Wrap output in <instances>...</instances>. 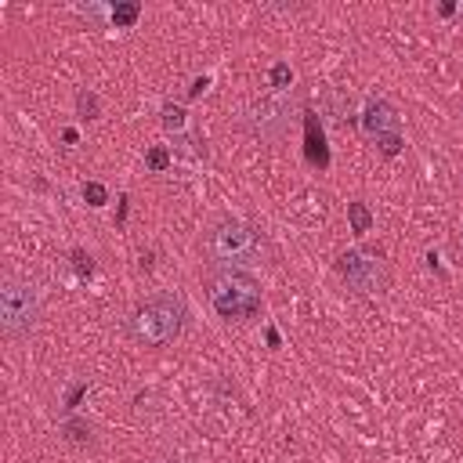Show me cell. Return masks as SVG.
I'll return each instance as SVG.
<instances>
[{"label": "cell", "mask_w": 463, "mask_h": 463, "mask_svg": "<svg viewBox=\"0 0 463 463\" xmlns=\"http://www.w3.org/2000/svg\"><path fill=\"white\" fill-rule=\"evenodd\" d=\"M206 300L213 307V315L225 319V322H246L261 312L264 293L261 283L254 279L250 271H239V268H218L206 279Z\"/></svg>", "instance_id": "cell-1"}, {"label": "cell", "mask_w": 463, "mask_h": 463, "mask_svg": "<svg viewBox=\"0 0 463 463\" xmlns=\"http://www.w3.org/2000/svg\"><path fill=\"white\" fill-rule=\"evenodd\" d=\"M203 250H206V257H210L213 268H239V271H242V268L261 264V257H264V239H261L257 228L242 225V221H235V218H225V221H218V225L206 232Z\"/></svg>", "instance_id": "cell-2"}, {"label": "cell", "mask_w": 463, "mask_h": 463, "mask_svg": "<svg viewBox=\"0 0 463 463\" xmlns=\"http://www.w3.org/2000/svg\"><path fill=\"white\" fill-rule=\"evenodd\" d=\"M184 304L174 293H152L131 312V336L145 348H167L181 336Z\"/></svg>", "instance_id": "cell-3"}, {"label": "cell", "mask_w": 463, "mask_h": 463, "mask_svg": "<svg viewBox=\"0 0 463 463\" xmlns=\"http://www.w3.org/2000/svg\"><path fill=\"white\" fill-rule=\"evenodd\" d=\"M40 319V290L25 279H15V275H4L0 283V333L15 341V336H25Z\"/></svg>", "instance_id": "cell-4"}, {"label": "cell", "mask_w": 463, "mask_h": 463, "mask_svg": "<svg viewBox=\"0 0 463 463\" xmlns=\"http://www.w3.org/2000/svg\"><path fill=\"white\" fill-rule=\"evenodd\" d=\"M336 271H341V279L355 293H384L387 283H391L380 250H362V246L336 257Z\"/></svg>", "instance_id": "cell-5"}, {"label": "cell", "mask_w": 463, "mask_h": 463, "mask_svg": "<svg viewBox=\"0 0 463 463\" xmlns=\"http://www.w3.org/2000/svg\"><path fill=\"white\" fill-rule=\"evenodd\" d=\"M290 127V102L286 98H261L250 105V112H246V131H250L254 138L261 141H275L283 138Z\"/></svg>", "instance_id": "cell-6"}, {"label": "cell", "mask_w": 463, "mask_h": 463, "mask_svg": "<svg viewBox=\"0 0 463 463\" xmlns=\"http://www.w3.org/2000/svg\"><path fill=\"white\" fill-rule=\"evenodd\" d=\"M358 127H362V134L369 138V141H380V138H387V134H398V116H394V109L387 105V102H380V98H373V102H365V109H362V116H358Z\"/></svg>", "instance_id": "cell-7"}, {"label": "cell", "mask_w": 463, "mask_h": 463, "mask_svg": "<svg viewBox=\"0 0 463 463\" xmlns=\"http://www.w3.org/2000/svg\"><path fill=\"white\" fill-rule=\"evenodd\" d=\"M304 138H307V160L326 167L329 163V152H326V138H322V127H319L315 112H304Z\"/></svg>", "instance_id": "cell-8"}, {"label": "cell", "mask_w": 463, "mask_h": 463, "mask_svg": "<svg viewBox=\"0 0 463 463\" xmlns=\"http://www.w3.org/2000/svg\"><path fill=\"white\" fill-rule=\"evenodd\" d=\"M348 221H351L355 235H365L369 228H373V213H369L365 203H348Z\"/></svg>", "instance_id": "cell-9"}, {"label": "cell", "mask_w": 463, "mask_h": 463, "mask_svg": "<svg viewBox=\"0 0 463 463\" xmlns=\"http://www.w3.org/2000/svg\"><path fill=\"white\" fill-rule=\"evenodd\" d=\"M326 105H329V112H333V119H341V123H348V119H355V112H351V95H341V90H329V98H326Z\"/></svg>", "instance_id": "cell-10"}, {"label": "cell", "mask_w": 463, "mask_h": 463, "mask_svg": "<svg viewBox=\"0 0 463 463\" xmlns=\"http://www.w3.org/2000/svg\"><path fill=\"white\" fill-rule=\"evenodd\" d=\"M138 15H141V4H134V0H127V4H116V8H112V22H116V29H131V25L138 22Z\"/></svg>", "instance_id": "cell-11"}, {"label": "cell", "mask_w": 463, "mask_h": 463, "mask_svg": "<svg viewBox=\"0 0 463 463\" xmlns=\"http://www.w3.org/2000/svg\"><path fill=\"white\" fill-rule=\"evenodd\" d=\"M69 261H73L76 279H83V283H90V279H95V257H90L87 250H73V254H69Z\"/></svg>", "instance_id": "cell-12"}, {"label": "cell", "mask_w": 463, "mask_h": 463, "mask_svg": "<svg viewBox=\"0 0 463 463\" xmlns=\"http://www.w3.org/2000/svg\"><path fill=\"white\" fill-rule=\"evenodd\" d=\"M61 435H66V442H73V445H87L90 442V427L83 420H66V423H61Z\"/></svg>", "instance_id": "cell-13"}, {"label": "cell", "mask_w": 463, "mask_h": 463, "mask_svg": "<svg viewBox=\"0 0 463 463\" xmlns=\"http://www.w3.org/2000/svg\"><path fill=\"white\" fill-rule=\"evenodd\" d=\"M184 123H189V112H184L181 105H174V102L163 105V127H167V131L181 134V131H184Z\"/></svg>", "instance_id": "cell-14"}, {"label": "cell", "mask_w": 463, "mask_h": 463, "mask_svg": "<svg viewBox=\"0 0 463 463\" xmlns=\"http://www.w3.org/2000/svg\"><path fill=\"white\" fill-rule=\"evenodd\" d=\"M268 83H271L275 90H286V87L293 83V69L286 66V61H275L271 73H268Z\"/></svg>", "instance_id": "cell-15"}, {"label": "cell", "mask_w": 463, "mask_h": 463, "mask_svg": "<svg viewBox=\"0 0 463 463\" xmlns=\"http://www.w3.org/2000/svg\"><path fill=\"white\" fill-rule=\"evenodd\" d=\"M76 112H80L83 119H95V116H98V98L90 95V90H80V95H76Z\"/></svg>", "instance_id": "cell-16"}, {"label": "cell", "mask_w": 463, "mask_h": 463, "mask_svg": "<svg viewBox=\"0 0 463 463\" xmlns=\"http://www.w3.org/2000/svg\"><path fill=\"white\" fill-rule=\"evenodd\" d=\"M83 199H87L90 206H105V203H109L105 184H98V181H87V184H83Z\"/></svg>", "instance_id": "cell-17"}, {"label": "cell", "mask_w": 463, "mask_h": 463, "mask_svg": "<svg viewBox=\"0 0 463 463\" xmlns=\"http://www.w3.org/2000/svg\"><path fill=\"white\" fill-rule=\"evenodd\" d=\"M145 163H148V170H167L170 167V152L163 148V145H156V148H148V156H145Z\"/></svg>", "instance_id": "cell-18"}, {"label": "cell", "mask_w": 463, "mask_h": 463, "mask_svg": "<svg viewBox=\"0 0 463 463\" xmlns=\"http://www.w3.org/2000/svg\"><path fill=\"white\" fill-rule=\"evenodd\" d=\"M402 145H406V141H402V134H387V138H380V141H377V148L384 152V156H398V152H402Z\"/></svg>", "instance_id": "cell-19"}, {"label": "cell", "mask_w": 463, "mask_h": 463, "mask_svg": "<svg viewBox=\"0 0 463 463\" xmlns=\"http://www.w3.org/2000/svg\"><path fill=\"white\" fill-rule=\"evenodd\" d=\"M87 394V384H76L73 391H69V398H66V409H76L80 406V398Z\"/></svg>", "instance_id": "cell-20"}, {"label": "cell", "mask_w": 463, "mask_h": 463, "mask_svg": "<svg viewBox=\"0 0 463 463\" xmlns=\"http://www.w3.org/2000/svg\"><path fill=\"white\" fill-rule=\"evenodd\" d=\"M206 87H210V80H206V76H199V80H196V83L189 87V98H199V95H203Z\"/></svg>", "instance_id": "cell-21"}, {"label": "cell", "mask_w": 463, "mask_h": 463, "mask_svg": "<svg viewBox=\"0 0 463 463\" xmlns=\"http://www.w3.org/2000/svg\"><path fill=\"white\" fill-rule=\"evenodd\" d=\"M61 141H66V145H76V141H80V134H76L73 127H66V131H61Z\"/></svg>", "instance_id": "cell-22"}, {"label": "cell", "mask_w": 463, "mask_h": 463, "mask_svg": "<svg viewBox=\"0 0 463 463\" xmlns=\"http://www.w3.org/2000/svg\"><path fill=\"white\" fill-rule=\"evenodd\" d=\"M163 463H184V459H163Z\"/></svg>", "instance_id": "cell-23"}, {"label": "cell", "mask_w": 463, "mask_h": 463, "mask_svg": "<svg viewBox=\"0 0 463 463\" xmlns=\"http://www.w3.org/2000/svg\"><path fill=\"white\" fill-rule=\"evenodd\" d=\"M459 242H463V232H459Z\"/></svg>", "instance_id": "cell-24"}]
</instances>
